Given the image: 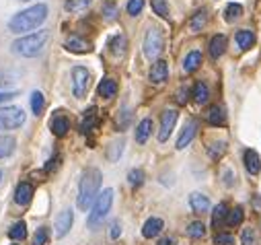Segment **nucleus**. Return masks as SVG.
Instances as JSON below:
<instances>
[{
  "label": "nucleus",
  "mask_w": 261,
  "mask_h": 245,
  "mask_svg": "<svg viewBox=\"0 0 261 245\" xmlns=\"http://www.w3.org/2000/svg\"><path fill=\"white\" fill-rule=\"evenodd\" d=\"M99 124V113H97V109L95 107H91L89 111H85V115H83V121H81V132H85V134H89L91 130H95V126Z\"/></svg>",
  "instance_id": "nucleus-20"
},
{
  "label": "nucleus",
  "mask_w": 261,
  "mask_h": 245,
  "mask_svg": "<svg viewBox=\"0 0 261 245\" xmlns=\"http://www.w3.org/2000/svg\"><path fill=\"white\" fill-rule=\"evenodd\" d=\"M167 79H169V64L165 62V60H156V62L152 64V68H150V83L161 85Z\"/></svg>",
  "instance_id": "nucleus-11"
},
{
  "label": "nucleus",
  "mask_w": 261,
  "mask_h": 245,
  "mask_svg": "<svg viewBox=\"0 0 261 245\" xmlns=\"http://www.w3.org/2000/svg\"><path fill=\"white\" fill-rule=\"evenodd\" d=\"M177 111L175 109H167L163 111V117H161V130H159V142H167L175 124H177Z\"/></svg>",
  "instance_id": "nucleus-8"
},
{
  "label": "nucleus",
  "mask_w": 261,
  "mask_h": 245,
  "mask_svg": "<svg viewBox=\"0 0 261 245\" xmlns=\"http://www.w3.org/2000/svg\"><path fill=\"white\" fill-rule=\"evenodd\" d=\"M127 181H129V186L140 188L142 183H144V171L142 169H132V171L127 173Z\"/></svg>",
  "instance_id": "nucleus-36"
},
{
  "label": "nucleus",
  "mask_w": 261,
  "mask_h": 245,
  "mask_svg": "<svg viewBox=\"0 0 261 245\" xmlns=\"http://www.w3.org/2000/svg\"><path fill=\"white\" fill-rule=\"evenodd\" d=\"M237 45L241 47V50H249V47H253V43H255V35H253V31H249V29H241V31H237Z\"/></svg>",
  "instance_id": "nucleus-28"
},
{
  "label": "nucleus",
  "mask_w": 261,
  "mask_h": 245,
  "mask_svg": "<svg viewBox=\"0 0 261 245\" xmlns=\"http://www.w3.org/2000/svg\"><path fill=\"white\" fill-rule=\"evenodd\" d=\"M25 124V111L17 105L0 107V130H17Z\"/></svg>",
  "instance_id": "nucleus-6"
},
{
  "label": "nucleus",
  "mask_w": 261,
  "mask_h": 245,
  "mask_svg": "<svg viewBox=\"0 0 261 245\" xmlns=\"http://www.w3.org/2000/svg\"><path fill=\"white\" fill-rule=\"evenodd\" d=\"M202 66V52H198V50H193V52H189L187 56H185V60H183V70L187 72V75H191V72H195Z\"/></svg>",
  "instance_id": "nucleus-17"
},
{
  "label": "nucleus",
  "mask_w": 261,
  "mask_h": 245,
  "mask_svg": "<svg viewBox=\"0 0 261 245\" xmlns=\"http://www.w3.org/2000/svg\"><path fill=\"white\" fill-rule=\"evenodd\" d=\"M101 179H103V175L95 167H91L83 173L81 183H79V208L81 210H89L95 204L99 190H101Z\"/></svg>",
  "instance_id": "nucleus-2"
},
{
  "label": "nucleus",
  "mask_w": 261,
  "mask_h": 245,
  "mask_svg": "<svg viewBox=\"0 0 261 245\" xmlns=\"http://www.w3.org/2000/svg\"><path fill=\"white\" fill-rule=\"evenodd\" d=\"M206 23H208V11H206V9H200L198 13L191 17V21H189V29H191L193 33H198V31H202V29L206 27Z\"/></svg>",
  "instance_id": "nucleus-26"
},
{
  "label": "nucleus",
  "mask_w": 261,
  "mask_h": 245,
  "mask_svg": "<svg viewBox=\"0 0 261 245\" xmlns=\"http://www.w3.org/2000/svg\"><path fill=\"white\" fill-rule=\"evenodd\" d=\"M115 93H117V83L113 79L107 77V79H103L99 83V95L103 99H111V97H115Z\"/></svg>",
  "instance_id": "nucleus-27"
},
{
  "label": "nucleus",
  "mask_w": 261,
  "mask_h": 245,
  "mask_svg": "<svg viewBox=\"0 0 261 245\" xmlns=\"http://www.w3.org/2000/svg\"><path fill=\"white\" fill-rule=\"evenodd\" d=\"M91 87V72L85 66H74L72 68V93L76 99L87 97Z\"/></svg>",
  "instance_id": "nucleus-7"
},
{
  "label": "nucleus",
  "mask_w": 261,
  "mask_h": 245,
  "mask_svg": "<svg viewBox=\"0 0 261 245\" xmlns=\"http://www.w3.org/2000/svg\"><path fill=\"white\" fill-rule=\"evenodd\" d=\"M243 163H245V169L251 173V175H257L261 171V159H259V153L253 151V149H247L245 155H243Z\"/></svg>",
  "instance_id": "nucleus-13"
},
{
  "label": "nucleus",
  "mask_w": 261,
  "mask_h": 245,
  "mask_svg": "<svg viewBox=\"0 0 261 245\" xmlns=\"http://www.w3.org/2000/svg\"><path fill=\"white\" fill-rule=\"evenodd\" d=\"M243 208L241 206H237V208H232L230 212H228V216H226V223L230 225V227H237V225H241L243 223Z\"/></svg>",
  "instance_id": "nucleus-39"
},
{
  "label": "nucleus",
  "mask_w": 261,
  "mask_h": 245,
  "mask_svg": "<svg viewBox=\"0 0 261 245\" xmlns=\"http://www.w3.org/2000/svg\"><path fill=\"white\" fill-rule=\"evenodd\" d=\"M111 204H113V190L107 188V190H103V192L97 196V200H95V204H93V208H91L89 227H97V225L109 214Z\"/></svg>",
  "instance_id": "nucleus-4"
},
{
  "label": "nucleus",
  "mask_w": 261,
  "mask_h": 245,
  "mask_svg": "<svg viewBox=\"0 0 261 245\" xmlns=\"http://www.w3.org/2000/svg\"><path fill=\"white\" fill-rule=\"evenodd\" d=\"M191 97H193L195 103H200V105L208 103V99H210V89H208V85L202 83V81L195 83V87H193V91H191Z\"/></svg>",
  "instance_id": "nucleus-24"
},
{
  "label": "nucleus",
  "mask_w": 261,
  "mask_h": 245,
  "mask_svg": "<svg viewBox=\"0 0 261 245\" xmlns=\"http://www.w3.org/2000/svg\"><path fill=\"white\" fill-rule=\"evenodd\" d=\"M58 165H60V157H54V159H49V161H47V165H45V173H51V171H56V169H58Z\"/></svg>",
  "instance_id": "nucleus-45"
},
{
  "label": "nucleus",
  "mask_w": 261,
  "mask_h": 245,
  "mask_svg": "<svg viewBox=\"0 0 261 245\" xmlns=\"http://www.w3.org/2000/svg\"><path fill=\"white\" fill-rule=\"evenodd\" d=\"M204 235H206V225H204V223H200V220L189 223V227H187V237H191V239H202Z\"/></svg>",
  "instance_id": "nucleus-32"
},
{
  "label": "nucleus",
  "mask_w": 261,
  "mask_h": 245,
  "mask_svg": "<svg viewBox=\"0 0 261 245\" xmlns=\"http://www.w3.org/2000/svg\"><path fill=\"white\" fill-rule=\"evenodd\" d=\"M144 56L148 58V60H159V56L163 54V50H165V37H163V31L159 29V27H150L148 29V33H146V37H144Z\"/></svg>",
  "instance_id": "nucleus-5"
},
{
  "label": "nucleus",
  "mask_w": 261,
  "mask_h": 245,
  "mask_svg": "<svg viewBox=\"0 0 261 245\" xmlns=\"http://www.w3.org/2000/svg\"><path fill=\"white\" fill-rule=\"evenodd\" d=\"M91 3H93V0H66V5H64V9H66L68 13H76V11L87 9Z\"/></svg>",
  "instance_id": "nucleus-35"
},
{
  "label": "nucleus",
  "mask_w": 261,
  "mask_h": 245,
  "mask_svg": "<svg viewBox=\"0 0 261 245\" xmlns=\"http://www.w3.org/2000/svg\"><path fill=\"white\" fill-rule=\"evenodd\" d=\"M43 107H45V99H43V93L41 91H33L31 93V109L35 115H41L43 113Z\"/></svg>",
  "instance_id": "nucleus-31"
},
{
  "label": "nucleus",
  "mask_w": 261,
  "mask_h": 245,
  "mask_svg": "<svg viewBox=\"0 0 261 245\" xmlns=\"http://www.w3.org/2000/svg\"><path fill=\"white\" fill-rule=\"evenodd\" d=\"M163 227H165L163 218L152 216V218H148V220L144 223V227H142V235H144L146 239H152V237H156V235L163 231Z\"/></svg>",
  "instance_id": "nucleus-19"
},
{
  "label": "nucleus",
  "mask_w": 261,
  "mask_h": 245,
  "mask_svg": "<svg viewBox=\"0 0 261 245\" xmlns=\"http://www.w3.org/2000/svg\"><path fill=\"white\" fill-rule=\"evenodd\" d=\"M241 243H243V245H253V243H255V231H253V229H243V233H241Z\"/></svg>",
  "instance_id": "nucleus-43"
},
{
  "label": "nucleus",
  "mask_w": 261,
  "mask_h": 245,
  "mask_svg": "<svg viewBox=\"0 0 261 245\" xmlns=\"http://www.w3.org/2000/svg\"><path fill=\"white\" fill-rule=\"evenodd\" d=\"M49 128H51V132L58 136V138H64L68 134V130H70V119L66 117V115H54L51 117V124H49Z\"/></svg>",
  "instance_id": "nucleus-12"
},
{
  "label": "nucleus",
  "mask_w": 261,
  "mask_h": 245,
  "mask_svg": "<svg viewBox=\"0 0 261 245\" xmlns=\"http://www.w3.org/2000/svg\"><path fill=\"white\" fill-rule=\"evenodd\" d=\"M21 3H29V0H21Z\"/></svg>",
  "instance_id": "nucleus-52"
},
{
  "label": "nucleus",
  "mask_w": 261,
  "mask_h": 245,
  "mask_svg": "<svg viewBox=\"0 0 261 245\" xmlns=\"http://www.w3.org/2000/svg\"><path fill=\"white\" fill-rule=\"evenodd\" d=\"M226 153V142L224 140H218V142H212L210 146H208V155L216 161V159H220L222 155Z\"/></svg>",
  "instance_id": "nucleus-34"
},
{
  "label": "nucleus",
  "mask_w": 261,
  "mask_h": 245,
  "mask_svg": "<svg viewBox=\"0 0 261 245\" xmlns=\"http://www.w3.org/2000/svg\"><path fill=\"white\" fill-rule=\"evenodd\" d=\"M47 241H49V231H47V227H39V229L35 231V235H33V245H47Z\"/></svg>",
  "instance_id": "nucleus-40"
},
{
  "label": "nucleus",
  "mask_w": 261,
  "mask_h": 245,
  "mask_svg": "<svg viewBox=\"0 0 261 245\" xmlns=\"http://www.w3.org/2000/svg\"><path fill=\"white\" fill-rule=\"evenodd\" d=\"M159 245H177V241H175V237H163L159 241Z\"/></svg>",
  "instance_id": "nucleus-49"
},
{
  "label": "nucleus",
  "mask_w": 261,
  "mask_h": 245,
  "mask_svg": "<svg viewBox=\"0 0 261 245\" xmlns=\"http://www.w3.org/2000/svg\"><path fill=\"white\" fill-rule=\"evenodd\" d=\"M119 235H121V225H119V223L115 220V223L111 225V231H109V237H111V239H117Z\"/></svg>",
  "instance_id": "nucleus-46"
},
{
  "label": "nucleus",
  "mask_w": 261,
  "mask_h": 245,
  "mask_svg": "<svg viewBox=\"0 0 261 245\" xmlns=\"http://www.w3.org/2000/svg\"><path fill=\"white\" fill-rule=\"evenodd\" d=\"M47 19V5L37 3L21 13H17L11 21H9V29L13 33H25V31H33L39 25H43V21Z\"/></svg>",
  "instance_id": "nucleus-1"
},
{
  "label": "nucleus",
  "mask_w": 261,
  "mask_h": 245,
  "mask_svg": "<svg viewBox=\"0 0 261 245\" xmlns=\"http://www.w3.org/2000/svg\"><path fill=\"white\" fill-rule=\"evenodd\" d=\"M121 153H123V140H115V142L109 144L107 157H109V161H117L121 157Z\"/></svg>",
  "instance_id": "nucleus-37"
},
{
  "label": "nucleus",
  "mask_w": 261,
  "mask_h": 245,
  "mask_svg": "<svg viewBox=\"0 0 261 245\" xmlns=\"http://www.w3.org/2000/svg\"><path fill=\"white\" fill-rule=\"evenodd\" d=\"M127 15L129 17H138L142 11H144V0H129L127 7H125Z\"/></svg>",
  "instance_id": "nucleus-38"
},
{
  "label": "nucleus",
  "mask_w": 261,
  "mask_h": 245,
  "mask_svg": "<svg viewBox=\"0 0 261 245\" xmlns=\"http://www.w3.org/2000/svg\"><path fill=\"white\" fill-rule=\"evenodd\" d=\"M72 223H74V212H72V208H66V210H62L60 214H58V218H56V237H64L70 229H72Z\"/></svg>",
  "instance_id": "nucleus-9"
},
{
  "label": "nucleus",
  "mask_w": 261,
  "mask_h": 245,
  "mask_svg": "<svg viewBox=\"0 0 261 245\" xmlns=\"http://www.w3.org/2000/svg\"><path fill=\"white\" fill-rule=\"evenodd\" d=\"M187 95H189V91H187V89H181V91L177 93V101H179V103H185V101H187Z\"/></svg>",
  "instance_id": "nucleus-48"
},
{
  "label": "nucleus",
  "mask_w": 261,
  "mask_h": 245,
  "mask_svg": "<svg viewBox=\"0 0 261 245\" xmlns=\"http://www.w3.org/2000/svg\"><path fill=\"white\" fill-rule=\"evenodd\" d=\"M15 97H17V93H15V91H5V93H0V103L11 101V99H15Z\"/></svg>",
  "instance_id": "nucleus-47"
},
{
  "label": "nucleus",
  "mask_w": 261,
  "mask_h": 245,
  "mask_svg": "<svg viewBox=\"0 0 261 245\" xmlns=\"http://www.w3.org/2000/svg\"><path fill=\"white\" fill-rule=\"evenodd\" d=\"M103 15H105V19H115V15H117V9H115V5H111V3H105L103 5Z\"/></svg>",
  "instance_id": "nucleus-44"
},
{
  "label": "nucleus",
  "mask_w": 261,
  "mask_h": 245,
  "mask_svg": "<svg viewBox=\"0 0 261 245\" xmlns=\"http://www.w3.org/2000/svg\"><path fill=\"white\" fill-rule=\"evenodd\" d=\"M226 45H228L226 35H222V33L214 35V37L210 39V56H212L214 60H218V58H220V56L226 52Z\"/></svg>",
  "instance_id": "nucleus-16"
},
{
  "label": "nucleus",
  "mask_w": 261,
  "mask_h": 245,
  "mask_svg": "<svg viewBox=\"0 0 261 245\" xmlns=\"http://www.w3.org/2000/svg\"><path fill=\"white\" fill-rule=\"evenodd\" d=\"M64 45H66L68 52H74V54H87V52H91V41H87L83 37H68Z\"/></svg>",
  "instance_id": "nucleus-21"
},
{
  "label": "nucleus",
  "mask_w": 261,
  "mask_h": 245,
  "mask_svg": "<svg viewBox=\"0 0 261 245\" xmlns=\"http://www.w3.org/2000/svg\"><path fill=\"white\" fill-rule=\"evenodd\" d=\"M47 39H49V31H35V33H29V35L15 39L11 45V52L15 56H21V58H33L45 47Z\"/></svg>",
  "instance_id": "nucleus-3"
},
{
  "label": "nucleus",
  "mask_w": 261,
  "mask_h": 245,
  "mask_svg": "<svg viewBox=\"0 0 261 245\" xmlns=\"http://www.w3.org/2000/svg\"><path fill=\"white\" fill-rule=\"evenodd\" d=\"M206 119L208 124L212 126H226V113L220 105H212L208 111H206Z\"/></svg>",
  "instance_id": "nucleus-18"
},
{
  "label": "nucleus",
  "mask_w": 261,
  "mask_h": 245,
  "mask_svg": "<svg viewBox=\"0 0 261 245\" xmlns=\"http://www.w3.org/2000/svg\"><path fill=\"white\" fill-rule=\"evenodd\" d=\"M31 198H33V186H31V183H27V181L19 183L17 192H15V202L19 206H27L31 202Z\"/></svg>",
  "instance_id": "nucleus-15"
},
{
  "label": "nucleus",
  "mask_w": 261,
  "mask_h": 245,
  "mask_svg": "<svg viewBox=\"0 0 261 245\" xmlns=\"http://www.w3.org/2000/svg\"><path fill=\"white\" fill-rule=\"evenodd\" d=\"M214 243L216 245H234V237L230 233H218L214 237Z\"/></svg>",
  "instance_id": "nucleus-42"
},
{
  "label": "nucleus",
  "mask_w": 261,
  "mask_h": 245,
  "mask_svg": "<svg viewBox=\"0 0 261 245\" xmlns=\"http://www.w3.org/2000/svg\"><path fill=\"white\" fill-rule=\"evenodd\" d=\"M125 47H127V39L123 33H117L109 39V50L113 56H123L125 54Z\"/></svg>",
  "instance_id": "nucleus-25"
},
{
  "label": "nucleus",
  "mask_w": 261,
  "mask_h": 245,
  "mask_svg": "<svg viewBox=\"0 0 261 245\" xmlns=\"http://www.w3.org/2000/svg\"><path fill=\"white\" fill-rule=\"evenodd\" d=\"M195 132H198V121H195V119H189L187 124L183 126V130H181L179 138H177V149H179V151H183V149L193 140Z\"/></svg>",
  "instance_id": "nucleus-10"
},
{
  "label": "nucleus",
  "mask_w": 261,
  "mask_h": 245,
  "mask_svg": "<svg viewBox=\"0 0 261 245\" xmlns=\"http://www.w3.org/2000/svg\"><path fill=\"white\" fill-rule=\"evenodd\" d=\"M150 134H152V119L150 117H144L140 124H138V128H136V142L138 144H144L150 138Z\"/></svg>",
  "instance_id": "nucleus-22"
},
{
  "label": "nucleus",
  "mask_w": 261,
  "mask_h": 245,
  "mask_svg": "<svg viewBox=\"0 0 261 245\" xmlns=\"http://www.w3.org/2000/svg\"><path fill=\"white\" fill-rule=\"evenodd\" d=\"M243 15V7L239 5V3H230L226 9H224V19L228 21V23H232V21H237L239 17Z\"/></svg>",
  "instance_id": "nucleus-33"
},
{
  "label": "nucleus",
  "mask_w": 261,
  "mask_h": 245,
  "mask_svg": "<svg viewBox=\"0 0 261 245\" xmlns=\"http://www.w3.org/2000/svg\"><path fill=\"white\" fill-rule=\"evenodd\" d=\"M189 206H191L193 212L204 214V212L210 210V200H208V196H204V194H200V192H193V194L189 196Z\"/></svg>",
  "instance_id": "nucleus-14"
},
{
  "label": "nucleus",
  "mask_w": 261,
  "mask_h": 245,
  "mask_svg": "<svg viewBox=\"0 0 261 245\" xmlns=\"http://www.w3.org/2000/svg\"><path fill=\"white\" fill-rule=\"evenodd\" d=\"M253 204H255V208H261V198H257V196H255V200H253Z\"/></svg>",
  "instance_id": "nucleus-51"
},
{
  "label": "nucleus",
  "mask_w": 261,
  "mask_h": 245,
  "mask_svg": "<svg viewBox=\"0 0 261 245\" xmlns=\"http://www.w3.org/2000/svg\"><path fill=\"white\" fill-rule=\"evenodd\" d=\"M226 216H228L226 204H224V202L216 204V206H214V212H212V225H214V227H220L222 220H226Z\"/></svg>",
  "instance_id": "nucleus-29"
},
{
  "label": "nucleus",
  "mask_w": 261,
  "mask_h": 245,
  "mask_svg": "<svg viewBox=\"0 0 261 245\" xmlns=\"http://www.w3.org/2000/svg\"><path fill=\"white\" fill-rule=\"evenodd\" d=\"M224 183H226V186H232V171L230 169L224 171Z\"/></svg>",
  "instance_id": "nucleus-50"
},
{
  "label": "nucleus",
  "mask_w": 261,
  "mask_h": 245,
  "mask_svg": "<svg viewBox=\"0 0 261 245\" xmlns=\"http://www.w3.org/2000/svg\"><path fill=\"white\" fill-rule=\"evenodd\" d=\"M0 177H3V173H0Z\"/></svg>",
  "instance_id": "nucleus-53"
},
{
  "label": "nucleus",
  "mask_w": 261,
  "mask_h": 245,
  "mask_svg": "<svg viewBox=\"0 0 261 245\" xmlns=\"http://www.w3.org/2000/svg\"><path fill=\"white\" fill-rule=\"evenodd\" d=\"M17 149V140L9 134H0V159H7L15 153Z\"/></svg>",
  "instance_id": "nucleus-23"
},
{
  "label": "nucleus",
  "mask_w": 261,
  "mask_h": 245,
  "mask_svg": "<svg viewBox=\"0 0 261 245\" xmlns=\"http://www.w3.org/2000/svg\"><path fill=\"white\" fill-rule=\"evenodd\" d=\"M152 11H154L159 17L167 19V17H169V5H167V0H152Z\"/></svg>",
  "instance_id": "nucleus-41"
},
{
  "label": "nucleus",
  "mask_w": 261,
  "mask_h": 245,
  "mask_svg": "<svg viewBox=\"0 0 261 245\" xmlns=\"http://www.w3.org/2000/svg\"><path fill=\"white\" fill-rule=\"evenodd\" d=\"M9 237H11L13 241H23V239L27 237V225H25L23 220L15 223V225L9 229Z\"/></svg>",
  "instance_id": "nucleus-30"
}]
</instances>
